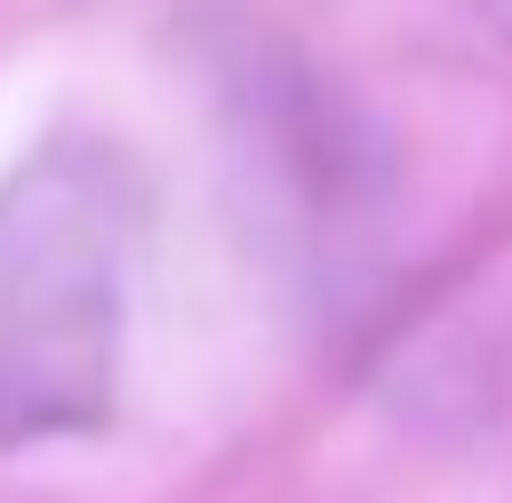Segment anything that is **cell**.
I'll use <instances>...</instances> for the list:
<instances>
[{"instance_id": "6da1fadb", "label": "cell", "mask_w": 512, "mask_h": 503, "mask_svg": "<svg viewBox=\"0 0 512 503\" xmlns=\"http://www.w3.org/2000/svg\"><path fill=\"white\" fill-rule=\"evenodd\" d=\"M152 190L114 143H38L0 171V447L114 418Z\"/></svg>"}, {"instance_id": "7a4b0ae2", "label": "cell", "mask_w": 512, "mask_h": 503, "mask_svg": "<svg viewBox=\"0 0 512 503\" xmlns=\"http://www.w3.org/2000/svg\"><path fill=\"white\" fill-rule=\"evenodd\" d=\"M475 19H484L494 38H512V0H475Z\"/></svg>"}]
</instances>
